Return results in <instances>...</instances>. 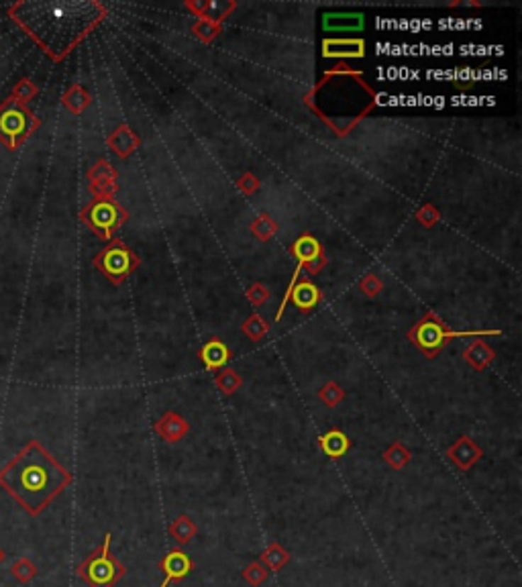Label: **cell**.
<instances>
[{"mask_svg": "<svg viewBox=\"0 0 522 587\" xmlns=\"http://www.w3.org/2000/svg\"><path fill=\"white\" fill-rule=\"evenodd\" d=\"M349 445L351 442L347 439V435L341 432L339 428H333V430H328L326 435L321 437V449L331 459H341L349 451Z\"/></svg>", "mask_w": 522, "mask_h": 587, "instance_id": "7c38bea8", "label": "cell"}, {"mask_svg": "<svg viewBox=\"0 0 522 587\" xmlns=\"http://www.w3.org/2000/svg\"><path fill=\"white\" fill-rule=\"evenodd\" d=\"M323 47L325 57H361L365 53V45L359 39H328Z\"/></svg>", "mask_w": 522, "mask_h": 587, "instance_id": "9c48e42d", "label": "cell"}, {"mask_svg": "<svg viewBox=\"0 0 522 587\" xmlns=\"http://www.w3.org/2000/svg\"><path fill=\"white\" fill-rule=\"evenodd\" d=\"M192 569H194V563H192L190 554L184 553L182 549H172L160 561V571L163 573V581L160 583V587H170V583H174V581L186 579Z\"/></svg>", "mask_w": 522, "mask_h": 587, "instance_id": "277c9868", "label": "cell"}, {"mask_svg": "<svg viewBox=\"0 0 522 587\" xmlns=\"http://www.w3.org/2000/svg\"><path fill=\"white\" fill-rule=\"evenodd\" d=\"M72 473L33 440L0 469L4 489L29 516H39L70 483Z\"/></svg>", "mask_w": 522, "mask_h": 587, "instance_id": "6da1fadb", "label": "cell"}, {"mask_svg": "<svg viewBox=\"0 0 522 587\" xmlns=\"http://www.w3.org/2000/svg\"><path fill=\"white\" fill-rule=\"evenodd\" d=\"M241 577L245 579V583H249L251 587H261L267 581L270 571H267V567H265L261 561H251V563L241 571Z\"/></svg>", "mask_w": 522, "mask_h": 587, "instance_id": "ffe728a7", "label": "cell"}, {"mask_svg": "<svg viewBox=\"0 0 522 587\" xmlns=\"http://www.w3.org/2000/svg\"><path fill=\"white\" fill-rule=\"evenodd\" d=\"M11 573H13V577H15L18 583L27 586V583H31L33 579H35L37 567H35V563H33L29 557H21V559H16L15 563H13Z\"/></svg>", "mask_w": 522, "mask_h": 587, "instance_id": "44dd1931", "label": "cell"}, {"mask_svg": "<svg viewBox=\"0 0 522 587\" xmlns=\"http://www.w3.org/2000/svg\"><path fill=\"white\" fill-rule=\"evenodd\" d=\"M451 337H455L453 332H447L439 323L435 320H424L416 326L412 332H410V339L416 342V347L424 351L426 355H435L440 347H445V342L449 341Z\"/></svg>", "mask_w": 522, "mask_h": 587, "instance_id": "3957f363", "label": "cell"}, {"mask_svg": "<svg viewBox=\"0 0 522 587\" xmlns=\"http://www.w3.org/2000/svg\"><path fill=\"white\" fill-rule=\"evenodd\" d=\"M261 563L267 567V571H282L290 563V553L279 544V542H270L267 549L261 553Z\"/></svg>", "mask_w": 522, "mask_h": 587, "instance_id": "2e32d148", "label": "cell"}, {"mask_svg": "<svg viewBox=\"0 0 522 587\" xmlns=\"http://www.w3.org/2000/svg\"><path fill=\"white\" fill-rule=\"evenodd\" d=\"M245 186H247V190H253V188H255V181H253L251 176L243 178V181H241V188H245Z\"/></svg>", "mask_w": 522, "mask_h": 587, "instance_id": "cb8c5ba5", "label": "cell"}, {"mask_svg": "<svg viewBox=\"0 0 522 587\" xmlns=\"http://www.w3.org/2000/svg\"><path fill=\"white\" fill-rule=\"evenodd\" d=\"M410 457H412L410 455V451H408L402 442H394L390 449L384 453V461L390 465L392 469L400 471V469H404L408 463H410Z\"/></svg>", "mask_w": 522, "mask_h": 587, "instance_id": "ac0fdd59", "label": "cell"}, {"mask_svg": "<svg viewBox=\"0 0 522 587\" xmlns=\"http://www.w3.org/2000/svg\"><path fill=\"white\" fill-rule=\"evenodd\" d=\"M447 457L457 469L470 471L473 465L482 459V449L470 437H459V440L447 449Z\"/></svg>", "mask_w": 522, "mask_h": 587, "instance_id": "5b68a950", "label": "cell"}, {"mask_svg": "<svg viewBox=\"0 0 522 587\" xmlns=\"http://www.w3.org/2000/svg\"><path fill=\"white\" fill-rule=\"evenodd\" d=\"M0 130L9 137H18L25 130V116L18 111H6L0 116Z\"/></svg>", "mask_w": 522, "mask_h": 587, "instance_id": "d6986e66", "label": "cell"}, {"mask_svg": "<svg viewBox=\"0 0 522 587\" xmlns=\"http://www.w3.org/2000/svg\"><path fill=\"white\" fill-rule=\"evenodd\" d=\"M463 359L472 365L473 369H477V371H482V369H486L489 363H492V359H494V351L489 349L486 342L477 341L473 342V345H470L467 349H465V353H463Z\"/></svg>", "mask_w": 522, "mask_h": 587, "instance_id": "9a60e30c", "label": "cell"}, {"mask_svg": "<svg viewBox=\"0 0 522 587\" xmlns=\"http://www.w3.org/2000/svg\"><path fill=\"white\" fill-rule=\"evenodd\" d=\"M188 423L178 416L176 412H167L160 423L155 424V432L167 442H178L179 439H184L188 435Z\"/></svg>", "mask_w": 522, "mask_h": 587, "instance_id": "ba28073f", "label": "cell"}, {"mask_svg": "<svg viewBox=\"0 0 522 587\" xmlns=\"http://www.w3.org/2000/svg\"><path fill=\"white\" fill-rule=\"evenodd\" d=\"M216 386L225 396H233L235 391L241 388V377L235 374L233 369H223L216 375Z\"/></svg>", "mask_w": 522, "mask_h": 587, "instance_id": "7402d4cb", "label": "cell"}, {"mask_svg": "<svg viewBox=\"0 0 522 587\" xmlns=\"http://www.w3.org/2000/svg\"><path fill=\"white\" fill-rule=\"evenodd\" d=\"M318 398H321V402L326 404L328 408H335L341 402L343 398H345V391H343L335 381H328L325 388L318 391Z\"/></svg>", "mask_w": 522, "mask_h": 587, "instance_id": "603a6c76", "label": "cell"}, {"mask_svg": "<svg viewBox=\"0 0 522 587\" xmlns=\"http://www.w3.org/2000/svg\"><path fill=\"white\" fill-rule=\"evenodd\" d=\"M363 27V16L361 15H326L325 29L333 31H355Z\"/></svg>", "mask_w": 522, "mask_h": 587, "instance_id": "e0dca14e", "label": "cell"}, {"mask_svg": "<svg viewBox=\"0 0 522 587\" xmlns=\"http://www.w3.org/2000/svg\"><path fill=\"white\" fill-rule=\"evenodd\" d=\"M228 357H231V353H228V349L221 341L206 342V345L202 347V351H200L202 363H204L206 369H211V371L225 367Z\"/></svg>", "mask_w": 522, "mask_h": 587, "instance_id": "4fadbf2b", "label": "cell"}, {"mask_svg": "<svg viewBox=\"0 0 522 587\" xmlns=\"http://www.w3.org/2000/svg\"><path fill=\"white\" fill-rule=\"evenodd\" d=\"M4 559H6V553H4V551H2V549H0V565H2V563H4Z\"/></svg>", "mask_w": 522, "mask_h": 587, "instance_id": "d4e9b609", "label": "cell"}, {"mask_svg": "<svg viewBox=\"0 0 522 587\" xmlns=\"http://www.w3.org/2000/svg\"><path fill=\"white\" fill-rule=\"evenodd\" d=\"M100 265H102L104 274L111 276L113 279L114 277L127 276L130 269L129 251H127L125 247H121V245H113V247H109V249L102 253Z\"/></svg>", "mask_w": 522, "mask_h": 587, "instance_id": "8992f818", "label": "cell"}, {"mask_svg": "<svg viewBox=\"0 0 522 587\" xmlns=\"http://www.w3.org/2000/svg\"><path fill=\"white\" fill-rule=\"evenodd\" d=\"M288 298H292V302L296 308L310 310L316 306V302H318L321 294H318V290H316L310 281H300L296 288H290ZM288 298H286V300H288Z\"/></svg>", "mask_w": 522, "mask_h": 587, "instance_id": "5bb4252c", "label": "cell"}, {"mask_svg": "<svg viewBox=\"0 0 522 587\" xmlns=\"http://www.w3.org/2000/svg\"><path fill=\"white\" fill-rule=\"evenodd\" d=\"M167 532H170V537L174 538V542H178L179 547H186L198 535V524L188 514H179L178 518L170 524Z\"/></svg>", "mask_w": 522, "mask_h": 587, "instance_id": "30bf717a", "label": "cell"}, {"mask_svg": "<svg viewBox=\"0 0 522 587\" xmlns=\"http://www.w3.org/2000/svg\"><path fill=\"white\" fill-rule=\"evenodd\" d=\"M90 223L94 228L109 233L118 223V208L111 202H98L90 211Z\"/></svg>", "mask_w": 522, "mask_h": 587, "instance_id": "8fae6325", "label": "cell"}, {"mask_svg": "<svg viewBox=\"0 0 522 587\" xmlns=\"http://www.w3.org/2000/svg\"><path fill=\"white\" fill-rule=\"evenodd\" d=\"M292 251L294 257L298 259V263H300V265H309L310 272H318L321 265L325 263L323 253H321V245H318V241H316L314 237H309V235L300 237V239L294 243Z\"/></svg>", "mask_w": 522, "mask_h": 587, "instance_id": "52a82bcc", "label": "cell"}, {"mask_svg": "<svg viewBox=\"0 0 522 587\" xmlns=\"http://www.w3.org/2000/svg\"><path fill=\"white\" fill-rule=\"evenodd\" d=\"M111 540L113 535L106 532L102 544L76 567V575L88 587H114L127 575V567L111 554Z\"/></svg>", "mask_w": 522, "mask_h": 587, "instance_id": "7a4b0ae2", "label": "cell"}]
</instances>
